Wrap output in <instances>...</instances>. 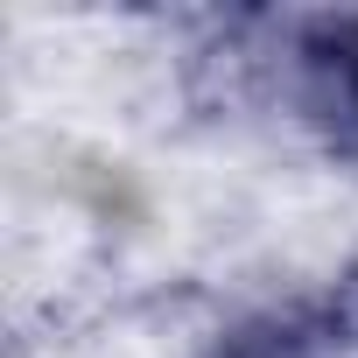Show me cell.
<instances>
[{
  "instance_id": "6da1fadb",
  "label": "cell",
  "mask_w": 358,
  "mask_h": 358,
  "mask_svg": "<svg viewBox=\"0 0 358 358\" xmlns=\"http://www.w3.org/2000/svg\"><path fill=\"white\" fill-rule=\"evenodd\" d=\"M344 351H351V330H344V316H337V302L323 288V295L239 316L232 330L211 337L204 358H344Z\"/></svg>"
},
{
  "instance_id": "7a4b0ae2",
  "label": "cell",
  "mask_w": 358,
  "mask_h": 358,
  "mask_svg": "<svg viewBox=\"0 0 358 358\" xmlns=\"http://www.w3.org/2000/svg\"><path fill=\"white\" fill-rule=\"evenodd\" d=\"M330 85H337V106H344V120L358 127V22H344L337 36H330Z\"/></svg>"
}]
</instances>
